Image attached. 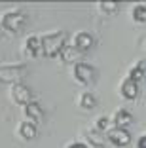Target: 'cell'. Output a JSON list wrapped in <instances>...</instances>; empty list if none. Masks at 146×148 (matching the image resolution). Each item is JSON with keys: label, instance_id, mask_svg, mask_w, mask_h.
Wrapping results in <instances>:
<instances>
[{"label": "cell", "instance_id": "277c9868", "mask_svg": "<svg viewBox=\"0 0 146 148\" xmlns=\"http://www.w3.org/2000/svg\"><path fill=\"white\" fill-rule=\"evenodd\" d=\"M74 76L82 84H89L95 78V69L87 63H76V69H74Z\"/></svg>", "mask_w": 146, "mask_h": 148}, {"label": "cell", "instance_id": "4fadbf2b", "mask_svg": "<svg viewBox=\"0 0 146 148\" xmlns=\"http://www.w3.org/2000/svg\"><path fill=\"white\" fill-rule=\"evenodd\" d=\"M19 131H21V135L25 137L27 140H32L36 137V125L32 122H23L21 127H19Z\"/></svg>", "mask_w": 146, "mask_h": 148}, {"label": "cell", "instance_id": "e0dca14e", "mask_svg": "<svg viewBox=\"0 0 146 148\" xmlns=\"http://www.w3.org/2000/svg\"><path fill=\"white\" fill-rule=\"evenodd\" d=\"M101 8L106 10V12H116L118 2H114V0H104V2H101Z\"/></svg>", "mask_w": 146, "mask_h": 148}, {"label": "cell", "instance_id": "7c38bea8", "mask_svg": "<svg viewBox=\"0 0 146 148\" xmlns=\"http://www.w3.org/2000/svg\"><path fill=\"white\" fill-rule=\"evenodd\" d=\"M144 72H146V61H138L135 69H131L129 72V80H133V82H138V80L144 78Z\"/></svg>", "mask_w": 146, "mask_h": 148}, {"label": "cell", "instance_id": "9c48e42d", "mask_svg": "<svg viewBox=\"0 0 146 148\" xmlns=\"http://www.w3.org/2000/svg\"><path fill=\"white\" fill-rule=\"evenodd\" d=\"M25 110H27V116L30 118V120H32V123L34 122H40V120H42V108H40V105L38 103H29V105L25 106Z\"/></svg>", "mask_w": 146, "mask_h": 148}, {"label": "cell", "instance_id": "52a82bcc", "mask_svg": "<svg viewBox=\"0 0 146 148\" xmlns=\"http://www.w3.org/2000/svg\"><path fill=\"white\" fill-rule=\"evenodd\" d=\"M93 46V36L89 32H78L76 34V40H74V48L78 51H86Z\"/></svg>", "mask_w": 146, "mask_h": 148}, {"label": "cell", "instance_id": "30bf717a", "mask_svg": "<svg viewBox=\"0 0 146 148\" xmlns=\"http://www.w3.org/2000/svg\"><path fill=\"white\" fill-rule=\"evenodd\" d=\"M61 57H63L64 63H70V61H76L78 57H80V51H78L74 46H64L63 49H61Z\"/></svg>", "mask_w": 146, "mask_h": 148}, {"label": "cell", "instance_id": "9a60e30c", "mask_svg": "<svg viewBox=\"0 0 146 148\" xmlns=\"http://www.w3.org/2000/svg\"><path fill=\"white\" fill-rule=\"evenodd\" d=\"M133 17H135V21H138V23H144V21H146V6H144V4L135 6Z\"/></svg>", "mask_w": 146, "mask_h": 148}, {"label": "cell", "instance_id": "ffe728a7", "mask_svg": "<svg viewBox=\"0 0 146 148\" xmlns=\"http://www.w3.org/2000/svg\"><path fill=\"white\" fill-rule=\"evenodd\" d=\"M70 148H87V146H86V144H82V143H76V144H72Z\"/></svg>", "mask_w": 146, "mask_h": 148}, {"label": "cell", "instance_id": "ac0fdd59", "mask_svg": "<svg viewBox=\"0 0 146 148\" xmlns=\"http://www.w3.org/2000/svg\"><path fill=\"white\" fill-rule=\"evenodd\" d=\"M106 125H108V120H106V118H99V120H97V129H104Z\"/></svg>", "mask_w": 146, "mask_h": 148}, {"label": "cell", "instance_id": "5bb4252c", "mask_svg": "<svg viewBox=\"0 0 146 148\" xmlns=\"http://www.w3.org/2000/svg\"><path fill=\"white\" fill-rule=\"evenodd\" d=\"M27 49H29L34 57L42 53V44H40L38 36H29V38H27Z\"/></svg>", "mask_w": 146, "mask_h": 148}, {"label": "cell", "instance_id": "8fae6325", "mask_svg": "<svg viewBox=\"0 0 146 148\" xmlns=\"http://www.w3.org/2000/svg\"><path fill=\"white\" fill-rule=\"evenodd\" d=\"M131 120H133V116H131V112H127V110H118L116 114V125L120 127V129H125V127L131 123Z\"/></svg>", "mask_w": 146, "mask_h": 148}, {"label": "cell", "instance_id": "3957f363", "mask_svg": "<svg viewBox=\"0 0 146 148\" xmlns=\"http://www.w3.org/2000/svg\"><path fill=\"white\" fill-rule=\"evenodd\" d=\"M27 72L25 65H12V66H0V82H15L23 78Z\"/></svg>", "mask_w": 146, "mask_h": 148}, {"label": "cell", "instance_id": "d6986e66", "mask_svg": "<svg viewBox=\"0 0 146 148\" xmlns=\"http://www.w3.org/2000/svg\"><path fill=\"white\" fill-rule=\"evenodd\" d=\"M137 146L138 148H146V135H142L141 139H138V143H137Z\"/></svg>", "mask_w": 146, "mask_h": 148}, {"label": "cell", "instance_id": "8992f818", "mask_svg": "<svg viewBox=\"0 0 146 148\" xmlns=\"http://www.w3.org/2000/svg\"><path fill=\"white\" fill-rule=\"evenodd\" d=\"M108 139L116 144V146H125V144H129V140H131V135H129L127 129L116 127V129H112L110 133H108Z\"/></svg>", "mask_w": 146, "mask_h": 148}, {"label": "cell", "instance_id": "2e32d148", "mask_svg": "<svg viewBox=\"0 0 146 148\" xmlns=\"http://www.w3.org/2000/svg\"><path fill=\"white\" fill-rule=\"evenodd\" d=\"M95 103H97V101H95V97L91 95V93H84L82 97H80V105L84 106V108H87V110H91L95 106Z\"/></svg>", "mask_w": 146, "mask_h": 148}, {"label": "cell", "instance_id": "6da1fadb", "mask_svg": "<svg viewBox=\"0 0 146 148\" xmlns=\"http://www.w3.org/2000/svg\"><path fill=\"white\" fill-rule=\"evenodd\" d=\"M66 32L59 31V32H53V34H46L40 38V44H42V53L47 57H53L64 48V42H66Z\"/></svg>", "mask_w": 146, "mask_h": 148}, {"label": "cell", "instance_id": "ba28073f", "mask_svg": "<svg viewBox=\"0 0 146 148\" xmlns=\"http://www.w3.org/2000/svg\"><path fill=\"white\" fill-rule=\"evenodd\" d=\"M121 93H123L125 99H135V97L138 95V84L127 78L123 84H121Z\"/></svg>", "mask_w": 146, "mask_h": 148}, {"label": "cell", "instance_id": "5b68a950", "mask_svg": "<svg viewBox=\"0 0 146 148\" xmlns=\"http://www.w3.org/2000/svg\"><path fill=\"white\" fill-rule=\"evenodd\" d=\"M13 93V101L15 103H19V105H29L30 103V97H32V93H30V89L25 86V84H15L12 89Z\"/></svg>", "mask_w": 146, "mask_h": 148}, {"label": "cell", "instance_id": "7a4b0ae2", "mask_svg": "<svg viewBox=\"0 0 146 148\" xmlns=\"http://www.w3.org/2000/svg\"><path fill=\"white\" fill-rule=\"evenodd\" d=\"M23 25H25V15L21 12H8L2 17V27H4L6 31L17 32L23 29Z\"/></svg>", "mask_w": 146, "mask_h": 148}]
</instances>
